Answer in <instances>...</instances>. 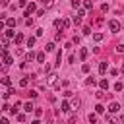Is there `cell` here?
<instances>
[{
	"instance_id": "obj_7",
	"label": "cell",
	"mask_w": 124,
	"mask_h": 124,
	"mask_svg": "<svg viewBox=\"0 0 124 124\" xmlns=\"http://www.w3.org/2000/svg\"><path fill=\"white\" fill-rule=\"evenodd\" d=\"M72 108H74V110H78V108H79V99H78V97H74V99H72Z\"/></svg>"
},
{
	"instance_id": "obj_40",
	"label": "cell",
	"mask_w": 124,
	"mask_h": 124,
	"mask_svg": "<svg viewBox=\"0 0 124 124\" xmlns=\"http://www.w3.org/2000/svg\"><path fill=\"white\" fill-rule=\"evenodd\" d=\"M120 70H122V74H124V64H122V68H120Z\"/></svg>"
},
{
	"instance_id": "obj_39",
	"label": "cell",
	"mask_w": 124,
	"mask_h": 124,
	"mask_svg": "<svg viewBox=\"0 0 124 124\" xmlns=\"http://www.w3.org/2000/svg\"><path fill=\"white\" fill-rule=\"evenodd\" d=\"M8 4V0H0V6H6Z\"/></svg>"
},
{
	"instance_id": "obj_15",
	"label": "cell",
	"mask_w": 124,
	"mask_h": 124,
	"mask_svg": "<svg viewBox=\"0 0 124 124\" xmlns=\"http://www.w3.org/2000/svg\"><path fill=\"white\" fill-rule=\"evenodd\" d=\"M122 89H124L122 81H116V83H114V91H122Z\"/></svg>"
},
{
	"instance_id": "obj_38",
	"label": "cell",
	"mask_w": 124,
	"mask_h": 124,
	"mask_svg": "<svg viewBox=\"0 0 124 124\" xmlns=\"http://www.w3.org/2000/svg\"><path fill=\"white\" fill-rule=\"evenodd\" d=\"M4 25H6V23H4V21H0V31H4Z\"/></svg>"
},
{
	"instance_id": "obj_34",
	"label": "cell",
	"mask_w": 124,
	"mask_h": 124,
	"mask_svg": "<svg viewBox=\"0 0 124 124\" xmlns=\"http://www.w3.org/2000/svg\"><path fill=\"white\" fill-rule=\"evenodd\" d=\"M79 6V0H72V8H78Z\"/></svg>"
},
{
	"instance_id": "obj_16",
	"label": "cell",
	"mask_w": 124,
	"mask_h": 124,
	"mask_svg": "<svg viewBox=\"0 0 124 124\" xmlns=\"http://www.w3.org/2000/svg\"><path fill=\"white\" fill-rule=\"evenodd\" d=\"M87 120H89L91 124H95V122H97V114H93V112H91V114L87 116Z\"/></svg>"
},
{
	"instance_id": "obj_14",
	"label": "cell",
	"mask_w": 124,
	"mask_h": 124,
	"mask_svg": "<svg viewBox=\"0 0 124 124\" xmlns=\"http://www.w3.org/2000/svg\"><path fill=\"white\" fill-rule=\"evenodd\" d=\"M99 85H101V89H107V87H108V79H101Z\"/></svg>"
},
{
	"instance_id": "obj_21",
	"label": "cell",
	"mask_w": 124,
	"mask_h": 124,
	"mask_svg": "<svg viewBox=\"0 0 124 124\" xmlns=\"http://www.w3.org/2000/svg\"><path fill=\"white\" fill-rule=\"evenodd\" d=\"M93 39H95L97 43H99V41H103V33H95V35H93Z\"/></svg>"
},
{
	"instance_id": "obj_4",
	"label": "cell",
	"mask_w": 124,
	"mask_h": 124,
	"mask_svg": "<svg viewBox=\"0 0 124 124\" xmlns=\"http://www.w3.org/2000/svg\"><path fill=\"white\" fill-rule=\"evenodd\" d=\"M60 108H62V112H68V110H72V105H70L68 101H62V105H60Z\"/></svg>"
},
{
	"instance_id": "obj_13",
	"label": "cell",
	"mask_w": 124,
	"mask_h": 124,
	"mask_svg": "<svg viewBox=\"0 0 124 124\" xmlns=\"http://www.w3.org/2000/svg\"><path fill=\"white\" fill-rule=\"evenodd\" d=\"M19 85H21V87H27V85H29V78H23V79H19Z\"/></svg>"
},
{
	"instance_id": "obj_1",
	"label": "cell",
	"mask_w": 124,
	"mask_h": 124,
	"mask_svg": "<svg viewBox=\"0 0 124 124\" xmlns=\"http://www.w3.org/2000/svg\"><path fill=\"white\" fill-rule=\"evenodd\" d=\"M108 29H110L112 33H118V31H120V23H118L116 19H110V21H108Z\"/></svg>"
},
{
	"instance_id": "obj_9",
	"label": "cell",
	"mask_w": 124,
	"mask_h": 124,
	"mask_svg": "<svg viewBox=\"0 0 124 124\" xmlns=\"http://www.w3.org/2000/svg\"><path fill=\"white\" fill-rule=\"evenodd\" d=\"M6 25H8V27H14V25H16V17H8V19H6Z\"/></svg>"
},
{
	"instance_id": "obj_12",
	"label": "cell",
	"mask_w": 124,
	"mask_h": 124,
	"mask_svg": "<svg viewBox=\"0 0 124 124\" xmlns=\"http://www.w3.org/2000/svg\"><path fill=\"white\" fill-rule=\"evenodd\" d=\"M0 46H2V48L8 46V37H0Z\"/></svg>"
},
{
	"instance_id": "obj_23",
	"label": "cell",
	"mask_w": 124,
	"mask_h": 124,
	"mask_svg": "<svg viewBox=\"0 0 124 124\" xmlns=\"http://www.w3.org/2000/svg\"><path fill=\"white\" fill-rule=\"evenodd\" d=\"M74 23L79 25V23H81V16H74Z\"/></svg>"
},
{
	"instance_id": "obj_36",
	"label": "cell",
	"mask_w": 124,
	"mask_h": 124,
	"mask_svg": "<svg viewBox=\"0 0 124 124\" xmlns=\"http://www.w3.org/2000/svg\"><path fill=\"white\" fill-rule=\"evenodd\" d=\"M43 4H45V6H46V8H48V6H50V4H52V0H43Z\"/></svg>"
},
{
	"instance_id": "obj_19",
	"label": "cell",
	"mask_w": 124,
	"mask_h": 124,
	"mask_svg": "<svg viewBox=\"0 0 124 124\" xmlns=\"http://www.w3.org/2000/svg\"><path fill=\"white\" fill-rule=\"evenodd\" d=\"M56 78H58L56 74H50V76H48V83H56Z\"/></svg>"
},
{
	"instance_id": "obj_32",
	"label": "cell",
	"mask_w": 124,
	"mask_h": 124,
	"mask_svg": "<svg viewBox=\"0 0 124 124\" xmlns=\"http://www.w3.org/2000/svg\"><path fill=\"white\" fill-rule=\"evenodd\" d=\"M68 60H70V64H74V62H76V56H74V54H70V56H68Z\"/></svg>"
},
{
	"instance_id": "obj_22",
	"label": "cell",
	"mask_w": 124,
	"mask_h": 124,
	"mask_svg": "<svg viewBox=\"0 0 124 124\" xmlns=\"http://www.w3.org/2000/svg\"><path fill=\"white\" fill-rule=\"evenodd\" d=\"M95 110H97V114H101V112H105V107H103V105H97Z\"/></svg>"
},
{
	"instance_id": "obj_25",
	"label": "cell",
	"mask_w": 124,
	"mask_h": 124,
	"mask_svg": "<svg viewBox=\"0 0 124 124\" xmlns=\"http://www.w3.org/2000/svg\"><path fill=\"white\" fill-rule=\"evenodd\" d=\"M16 43H17V45H19V43H23V35H19V33H17V35H16Z\"/></svg>"
},
{
	"instance_id": "obj_26",
	"label": "cell",
	"mask_w": 124,
	"mask_h": 124,
	"mask_svg": "<svg viewBox=\"0 0 124 124\" xmlns=\"http://www.w3.org/2000/svg\"><path fill=\"white\" fill-rule=\"evenodd\" d=\"M33 45H35V37H29L27 39V46H33Z\"/></svg>"
},
{
	"instance_id": "obj_17",
	"label": "cell",
	"mask_w": 124,
	"mask_h": 124,
	"mask_svg": "<svg viewBox=\"0 0 124 124\" xmlns=\"http://www.w3.org/2000/svg\"><path fill=\"white\" fill-rule=\"evenodd\" d=\"M83 6H85V10H91V8H93L91 0H83Z\"/></svg>"
},
{
	"instance_id": "obj_35",
	"label": "cell",
	"mask_w": 124,
	"mask_h": 124,
	"mask_svg": "<svg viewBox=\"0 0 124 124\" xmlns=\"http://www.w3.org/2000/svg\"><path fill=\"white\" fill-rule=\"evenodd\" d=\"M116 52H124V45H118L116 46Z\"/></svg>"
},
{
	"instance_id": "obj_10",
	"label": "cell",
	"mask_w": 124,
	"mask_h": 124,
	"mask_svg": "<svg viewBox=\"0 0 124 124\" xmlns=\"http://www.w3.org/2000/svg\"><path fill=\"white\" fill-rule=\"evenodd\" d=\"M79 58H81V60L87 58V48H79Z\"/></svg>"
},
{
	"instance_id": "obj_33",
	"label": "cell",
	"mask_w": 124,
	"mask_h": 124,
	"mask_svg": "<svg viewBox=\"0 0 124 124\" xmlns=\"http://www.w3.org/2000/svg\"><path fill=\"white\" fill-rule=\"evenodd\" d=\"M81 70H83V72L87 74V72H89V64H83V66H81Z\"/></svg>"
},
{
	"instance_id": "obj_28",
	"label": "cell",
	"mask_w": 124,
	"mask_h": 124,
	"mask_svg": "<svg viewBox=\"0 0 124 124\" xmlns=\"http://www.w3.org/2000/svg\"><path fill=\"white\" fill-rule=\"evenodd\" d=\"M29 97H31V99H35V97H37V91H35V89H31V91H29Z\"/></svg>"
},
{
	"instance_id": "obj_20",
	"label": "cell",
	"mask_w": 124,
	"mask_h": 124,
	"mask_svg": "<svg viewBox=\"0 0 124 124\" xmlns=\"http://www.w3.org/2000/svg\"><path fill=\"white\" fill-rule=\"evenodd\" d=\"M2 83H4L6 87H10V85H12V79H10V78H2Z\"/></svg>"
},
{
	"instance_id": "obj_18",
	"label": "cell",
	"mask_w": 124,
	"mask_h": 124,
	"mask_svg": "<svg viewBox=\"0 0 124 124\" xmlns=\"http://www.w3.org/2000/svg\"><path fill=\"white\" fill-rule=\"evenodd\" d=\"M45 50H46V52H52V50H54V43H48V45L45 46Z\"/></svg>"
},
{
	"instance_id": "obj_11",
	"label": "cell",
	"mask_w": 124,
	"mask_h": 124,
	"mask_svg": "<svg viewBox=\"0 0 124 124\" xmlns=\"http://www.w3.org/2000/svg\"><path fill=\"white\" fill-rule=\"evenodd\" d=\"M35 58H37V62H45V52H37Z\"/></svg>"
},
{
	"instance_id": "obj_37",
	"label": "cell",
	"mask_w": 124,
	"mask_h": 124,
	"mask_svg": "<svg viewBox=\"0 0 124 124\" xmlns=\"http://www.w3.org/2000/svg\"><path fill=\"white\" fill-rule=\"evenodd\" d=\"M19 6H27V0H19Z\"/></svg>"
},
{
	"instance_id": "obj_30",
	"label": "cell",
	"mask_w": 124,
	"mask_h": 124,
	"mask_svg": "<svg viewBox=\"0 0 124 124\" xmlns=\"http://www.w3.org/2000/svg\"><path fill=\"white\" fill-rule=\"evenodd\" d=\"M16 118H17V120H19V122H23V120H25V114H21V112H19V114H17V116H16Z\"/></svg>"
},
{
	"instance_id": "obj_8",
	"label": "cell",
	"mask_w": 124,
	"mask_h": 124,
	"mask_svg": "<svg viewBox=\"0 0 124 124\" xmlns=\"http://www.w3.org/2000/svg\"><path fill=\"white\" fill-rule=\"evenodd\" d=\"M23 110H25V112H31V110H35L33 103H25V105H23Z\"/></svg>"
},
{
	"instance_id": "obj_29",
	"label": "cell",
	"mask_w": 124,
	"mask_h": 124,
	"mask_svg": "<svg viewBox=\"0 0 124 124\" xmlns=\"http://www.w3.org/2000/svg\"><path fill=\"white\" fill-rule=\"evenodd\" d=\"M95 95H97V99H103V97H105V91H97Z\"/></svg>"
},
{
	"instance_id": "obj_3",
	"label": "cell",
	"mask_w": 124,
	"mask_h": 124,
	"mask_svg": "<svg viewBox=\"0 0 124 124\" xmlns=\"http://www.w3.org/2000/svg\"><path fill=\"white\" fill-rule=\"evenodd\" d=\"M37 10V6H35V2H31V4H27V10H25V16H31L33 12Z\"/></svg>"
},
{
	"instance_id": "obj_27",
	"label": "cell",
	"mask_w": 124,
	"mask_h": 124,
	"mask_svg": "<svg viewBox=\"0 0 124 124\" xmlns=\"http://www.w3.org/2000/svg\"><path fill=\"white\" fill-rule=\"evenodd\" d=\"M85 85H95V79H93V78H87V79H85Z\"/></svg>"
},
{
	"instance_id": "obj_2",
	"label": "cell",
	"mask_w": 124,
	"mask_h": 124,
	"mask_svg": "<svg viewBox=\"0 0 124 124\" xmlns=\"http://www.w3.org/2000/svg\"><path fill=\"white\" fill-rule=\"evenodd\" d=\"M2 58H4V64H6V66H10V64L14 62V58H12V56L6 52V48H2Z\"/></svg>"
},
{
	"instance_id": "obj_6",
	"label": "cell",
	"mask_w": 124,
	"mask_h": 124,
	"mask_svg": "<svg viewBox=\"0 0 124 124\" xmlns=\"http://www.w3.org/2000/svg\"><path fill=\"white\" fill-rule=\"evenodd\" d=\"M107 70H108V64H107V62H101V66H99V72H101V74H107Z\"/></svg>"
},
{
	"instance_id": "obj_5",
	"label": "cell",
	"mask_w": 124,
	"mask_h": 124,
	"mask_svg": "<svg viewBox=\"0 0 124 124\" xmlns=\"http://www.w3.org/2000/svg\"><path fill=\"white\" fill-rule=\"evenodd\" d=\"M118 110H120V105L118 103H110L108 105V112H118Z\"/></svg>"
},
{
	"instance_id": "obj_31",
	"label": "cell",
	"mask_w": 124,
	"mask_h": 124,
	"mask_svg": "<svg viewBox=\"0 0 124 124\" xmlns=\"http://www.w3.org/2000/svg\"><path fill=\"white\" fill-rule=\"evenodd\" d=\"M62 27H70V21L68 19H62Z\"/></svg>"
},
{
	"instance_id": "obj_24",
	"label": "cell",
	"mask_w": 124,
	"mask_h": 124,
	"mask_svg": "<svg viewBox=\"0 0 124 124\" xmlns=\"http://www.w3.org/2000/svg\"><path fill=\"white\" fill-rule=\"evenodd\" d=\"M6 37H8V39H12V37H14V31H12V27H10V29H6Z\"/></svg>"
}]
</instances>
